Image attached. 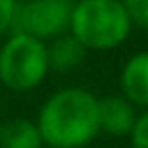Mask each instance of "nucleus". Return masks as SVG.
<instances>
[{
	"label": "nucleus",
	"instance_id": "obj_1",
	"mask_svg": "<svg viewBox=\"0 0 148 148\" xmlns=\"http://www.w3.org/2000/svg\"><path fill=\"white\" fill-rule=\"evenodd\" d=\"M35 123L44 146L83 148L99 134L97 97L79 86L62 88L42 104Z\"/></svg>",
	"mask_w": 148,
	"mask_h": 148
},
{
	"label": "nucleus",
	"instance_id": "obj_2",
	"mask_svg": "<svg viewBox=\"0 0 148 148\" xmlns=\"http://www.w3.org/2000/svg\"><path fill=\"white\" fill-rule=\"evenodd\" d=\"M132 23L120 0H76L69 16V32L86 51H109L130 37Z\"/></svg>",
	"mask_w": 148,
	"mask_h": 148
},
{
	"label": "nucleus",
	"instance_id": "obj_3",
	"mask_svg": "<svg viewBox=\"0 0 148 148\" xmlns=\"http://www.w3.org/2000/svg\"><path fill=\"white\" fill-rule=\"evenodd\" d=\"M46 74V42L23 32H9L0 46V81L14 92H28L37 88Z\"/></svg>",
	"mask_w": 148,
	"mask_h": 148
},
{
	"label": "nucleus",
	"instance_id": "obj_4",
	"mask_svg": "<svg viewBox=\"0 0 148 148\" xmlns=\"http://www.w3.org/2000/svg\"><path fill=\"white\" fill-rule=\"evenodd\" d=\"M74 0H18L12 32H23L49 42L69 30Z\"/></svg>",
	"mask_w": 148,
	"mask_h": 148
},
{
	"label": "nucleus",
	"instance_id": "obj_5",
	"mask_svg": "<svg viewBox=\"0 0 148 148\" xmlns=\"http://www.w3.org/2000/svg\"><path fill=\"white\" fill-rule=\"evenodd\" d=\"M136 120V106L123 95L97 97V130L109 136H130Z\"/></svg>",
	"mask_w": 148,
	"mask_h": 148
},
{
	"label": "nucleus",
	"instance_id": "obj_6",
	"mask_svg": "<svg viewBox=\"0 0 148 148\" xmlns=\"http://www.w3.org/2000/svg\"><path fill=\"white\" fill-rule=\"evenodd\" d=\"M120 95L136 109H148V51L127 58L120 69Z\"/></svg>",
	"mask_w": 148,
	"mask_h": 148
},
{
	"label": "nucleus",
	"instance_id": "obj_7",
	"mask_svg": "<svg viewBox=\"0 0 148 148\" xmlns=\"http://www.w3.org/2000/svg\"><path fill=\"white\" fill-rule=\"evenodd\" d=\"M86 58V46L67 30L53 39L46 42V60H49V72H72L76 69Z\"/></svg>",
	"mask_w": 148,
	"mask_h": 148
},
{
	"label": "nucleus",
	"instance_id": "obj_8",
	"mask_svg": "<svg viewBox=\"0 0 148 148\" xmlns=\"http://www.w3.org/2000/svg\"><path fill=\"white\" fill-rule=\"evenodd\" d=\"M42 134L35 120L14 118L0 123V148H42Z\"/></svg>",
	"mask_w": 148,
	"mask_h": 148
},
{
	"label": "nucleus",
	"instance_id": "obj_9",
	"mask_svg": "<svg viewBox=\"0 0 148 148\" xmlns=\"http://www.w3.org/2000/svg\"><path fill=\"white\" fill-rule=\"evenodd\" d=\"M132 25L148 30V0H120Z\"/></svg>",
	"mask_w": 148,
	"mask_h": 148
},
{
	"label": "nucleus",
	"instance_id": "obj_10",
	"mask_svg": "<svg viewBox=\"0 0 148 148\" xmlns=\"http://www.w3.org/2000/svg\"><path fill=\"white\" fill-rule=\"evenodd\" d=\"M130 141H132V148H148V109L136 113L134 127L130 132Z\"/></svg>",
	"mask_w": 148,
	"mask_h": 148
},
{
	"label": "nucleus",
	"instance_id": "obj_11",
	"mask_svg": "<svg viewBox=\"0 0 148 148\" xmlns=\"http://www.w3.org/2000/svg\"><path fill=\"white\" fill-rule=\"evenodd\" d=\"M16 5H18V0H0V35L12 32V21H14Z\"/></svg>",
	"mask_w": 148,
	"mask_h": 148
},
{
	"label": "nucleus",
	"instance_id": "obj_12",
	"mask_svg": "<svg viewBox=\"0 0 148 148\" xmlns=\"http://www.w3.org/2000/svg\"><path fill=\"white\" fill-rule=\"evenodd\" d=\"M42 148H56V146H42Z\"/></svg>",
	"mask_w": 148,
	"mask_h": 148
}]
</instances>
